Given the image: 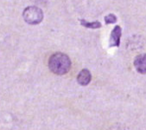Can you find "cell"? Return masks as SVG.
I'll use <instances>...</instances> for the list:
<instances>
[{
	"instance_id": "8",
	"label": "cell",
	"mask_w": 146,
	"mask_h": 130,
	"mask_svg": "<svg viewBox=\"0 0 146 130\" xmlns=\"http://www.w3.org/2000/svg\"><path fill=\"white\" fill-rule=\"evenodd\" d=\"M113 130H125V129H123V127H115V129H113Z\"/></svg>"
},
{
	"instance_id": "1",
	"label": "cell",
	"mask_w": 146,
	"mask_h": 130,
	"mask_svg": "<svg viewBox=\"0 0 146 130\" xmlns=\"http://www.w3.org/2000/svg\"><path fill=\"white\" fill-rule=\"evenodd\" d=\"M48 68L55 75H65L70 70L71 60L64 53H54L49 57Z\"/></svg>"
},
{
	"instance_id": "2",
	"label": "cell",
	"mask_w": 146,
	"mask_h": 130,
	"mask_svg": "<svg viewBox=\"0 0 146 130\" xmlns=\"http://www.w3.org/2000/svg\"><path fill=\"white\" fill-rule=\"evenodd\" d=\"M24 21L29 24H38L43 19L42 11L36 6H29L27 7L23 13Z\"/></svg>"
},
{
	"instance_id": "4",
	"label": "cell",
	"mask_w": 146,
	"mask_h": 130,
	"mask_svg": "<svg viewBox=\"0 0 146 130\" xmlns=\"http://www.w3.org/2000/svg\"><path fill=\"white\" fill-rule=\"evenodd\" d=\"M134 66L140 74H146V54H141L134 59Z\"/></svg>"
},
{
	"instance_id": "7",
	"label": "cell",
	"mask_w": 146,
	"mask_h": 130,
	"mask_svg": "<svg viewBox=\"0 0 146 130\" xmlns=\"http://www.w3.org/2000/svg\"><path fill=\"white\" fill-rule=\"evenodd\" d=\"M105 22L106 24L115 23L117 22V17L114 14H109L105 17Z\"/></svg>"
},
{
	"instance_id": "3",
	"label": "cell",
	"mask_w": 146,
	"mask_h": 130,
	"mask_svg": "<svg viewBox=\"0 0 146 130\" xmlns=\"http://www.w3.org/2000/svg\"><path fill=\"white\" fill-rule=\"evenodd\" d=\"M122 35V29L119 25H116L110 36L109 47H119L120 45V38Z\"/></svg>"
},
{
	"instance_id": "5",
	"label": "cell",
	"mask_w": 146,
	"mask_h": 130,
	"mask_svg": "<svg viewBox=\"0 0 146 130\" xmlns=\"http://www.w3.org/2000/svg\"><path fill=\"white\" fill-rule=\"evenodd\" d=\"M91 80H92V75H91L90 71L86 69L82 70L77 76V82L81 86L88 85L90 83Z\"/></svg>"
},
{
	"instance_id": "6",
	"label": "cell",
	"mask_w": 146,
	"mask_h": 130,
	"mask_svg": "<svg viewBox=\"0 0 146 130\" xmlns=\"http://www.w3.org/2000/svg\"><path fill=\"white\" fill-rule=\"evenodd\" d=\"M80 24L86 28L89 29H99L101 27V23L99 21H94V22H87L85 19H80Z\"/></svg>"
}]
</instances>
